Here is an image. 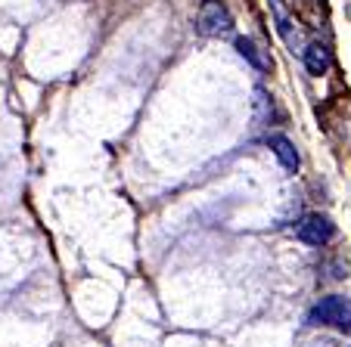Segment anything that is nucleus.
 I'll use <instances>...</instances> for the list:
<instances>
[{
	"label": "nucleus",
	"instance_id": "nucleus-4",
	"mask_svg": "<svg viewBox=\"0 0 351 347\" xmlns=\"http://www.w3.org/2000/svg\"><path fill=\"white\" fill-rule=\"evenodd\" d=\"M267 146H271V152L280 158V164H283L286 170H298V152H295V146H292L289 137L271 133V137H267Z\"/></svg>",
	"mask_w": 351,
	"mask_h": 347
},
{
	"label": "nucleus",
	"instance_id": "nucleus-7",
	"mask_svg": "<svg viewBox=\"0 0 351 347\" xmlns=\"http://www.w3.org/2000/svg\"><path fill=\"white\" fill-rule=\"evenodd\" d=\"M237 53L243 56L245 62H252L258 72H267L271 68V62H267V56L258 50V44L255 40H249V38H237Z\"/></svg>",
	"mask_w": 351,
	"mask_h": 347
},
{
	"label": "nucleus",
	"instance_id": "nucleus-2",
	"mask_svg": "<svg viewBox=\"0 0 351 347\" xmlns=\"http://www.w3.org/2000/svg\"><path fill=\"white\" fill-rule=\"evenodd\" d=\"M196 31L206 34V38H221V34H230L233 31L230 10H227L221 0H206V3L199 7V16H196Z\"/></svg>",
	"mask_w": 351,
	"mask_h": 347
},
{
	"label": "nucleus",
	"instance_id": "nucleus-1",
	"mask_svg": "<svg viewBox=\"0 0 351 347\" xmlns=\"http://www.w3.org/2000/svg\"><path fill=\"white\" fill-rule=\"evenodd\" d=\"M308 322H311V326H332V329H339V332L351 335V301L342 295L320 298L311 307V313H308Z\"/></svg>",
	"mask_w": 351,
	"mask_h": 347
},
{
	"label": "nucleus",
	"instance_id": "nucleus-6",
	"mask_svg": "<svg viewBox=\"0 0 351 347\" xmlns=\"http://www.w3.org/2000/svg\"><path fill=\"white\" fill-rule=\"evenodd\" d=\"M267 7H271V13H274V22H277L280 38H283L286 44L295 47V38H292V16H289V10H286V3L283 0H267Z\"/></svg>",
	"mask_w": 351,
	"mask_h": 347
},
{
	"label": "nucleus",
	"instance_id": "nucleus-5",
	"mask_svg": "<svg viewBox=\"0 0 351 347\" xmlns=\"http://www.w3.org/2000/svg\"><path fill=\"white\" fill-rule=\"evenodd\" d=\"M330 66H332V53L326 50V44L314 40V44L305 47V68L311 75H324Z\"/></svg>",
	"mask_w": 351,
	"mask_h": 347
},
{
	"label": "nucleus",
	"instance_id": "nucleus-3",
	"mask_svg": "<svg viewBox=\"0 0 351 347\" xmlns=\"http://www.w3.org/2000/svg\"><path fill=\"white\" fill-rule=\"evenodd\" d=\"M295 236L302 239L305 245L320 248V245L332 242V236H336V223H332L326 214H308L305 220L295 227Z\"/></svg>",
	"mask_w": 351,
	"mask_h": 347
}]
</instances>
